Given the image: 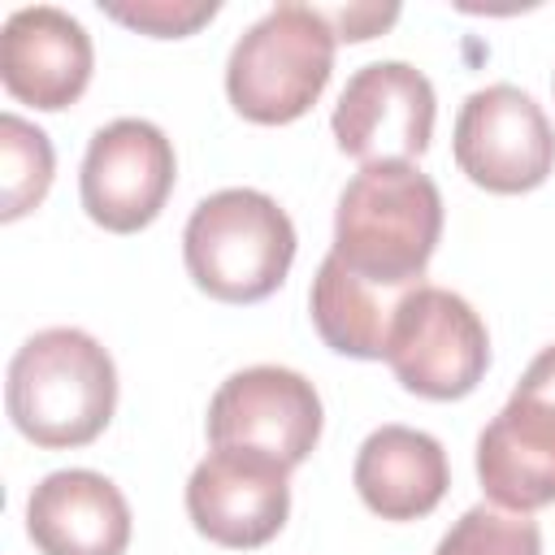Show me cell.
<instances>
[{
  "label": "cell",
  "mask_w": 555,
  "mask_h": 555,
  "mask_svg": "<svg viewBox=\"0 0 555 555\" xmlns=\"http://www.w3.org/2000/svg\"><path fill=\"white\" fill-rule=\"evenodd\" d=\"M442 238V191L412 160L360 165L338 191L334 247L338 269L382 299H408Z\"/></svg>",
  "instance_id": "1"
},
{
  "label": "cell",
  "mask_w": 555,
  "mask_h": 555,
  "mask_svg": "<svg viewBox=\"0 0 555 555\" xmlns=\"http://www.w3.org/2000/svg\"><path fill=\"white\" fill-rule=\"evenodd\" d=\"M4 403L13 429L26 442L43 451L87 447L108 429L117 412L113 356L87 330H39L9 360Z\"/></svg>",
  "instance_id": "2"
},
{
  "label": "cell",
  "mask_w": 555,
  "mask_h": 555,
  "mask_svg": "<svg viewBox=\"0 0 555 555\" xmlns=\"http://www.w3.org/2000/svg\"><path fill=\"white\" fill-rule=\"evenodd\" d=\"M295 225L286 208L251 186H225L195 204L182 230L191 282L217 304L269 299L295 264Z\"/></svg>",
  "instance_id": "3"
},
{
  "label": "cell",
  "mask_w": 555,
  "mask_h": 555,
  "mask_svg": "<svg viewBox=\"0 0 555 555\" xmlns=\"http://www.w3.org/2000/svg\"><path fill=\"white\" fill-rule=\"evenodd\" d=\"M338 35L317 4L282 0L256 17L230 48L225 95L256 126L299 121L334 74Z\"/></svg>",
  "instance_id": "4"
},
{
  "label": "cell",
  "mask_w": 555,
  "mask_h": 555,
  "mask_svg": "<svg viewBox=\"0 0 555 555\" xmlns=\"http://www.w3.org/2000/svg\"><path fill=\"white\" fill-rule=\"evenodd\" d=\"M386 364L408 395L451 403L481 386L490 369V334L473 304L447 286H416L390 325Z\"/></svg>",
  "instance_id": "5"
},
{
  "label": "cell",
  "mask_w": 555,
  "mask_h": 555,
  "mask_svg": "<svg viewBox=\"0 0 555 555\" xmlns=\"http://www.w3.org/2000/svg\"><path fill=\"white\" fill-rule=\"evenodd\" d=\"M477 481L503 512L555 503V343L520 373L512 399L477 438Z\"/></svg>",
  "instance_id": "6"
},
{
  "label": "cell",
  "mask_w": 555,
  "mask_h": 555,
  "mask_svg": "<svg viewBox=\"0 0 555 555\" xmlns=\"http://www.w3.org/2000/svg\"><path fill=\"white\" fill-rule=\"evenodd\" d=\"M451 152L473 186L490 195H525L555 169V130L529 91L490 82L460 104Z\"/></svg>",
  "instance_id": "7"
},
{
  "label": "cell",
  "mask_w": 555,
  "mask_h": 555,
  "mask_svg": "<svg viewBox=\"0 0 555 555\" xmlns=\"http://www.w3.org/2000/svg\"><path fill=\"white\" fill-rule=\"evenodd\" d=\"M321 395L317 386L282 364H251L230 373L208 399V442L260 451L286 468H299L321 442Z\"/></svg>",
  "instance_id": "8"
},
{
  "label": "cell",
  "mask_w": 555,
  "mask_h": 555,
  "mask_svg": "<svg viewBox=\"0 0 555 555\" xmlns=\"http://www.w3.org/2000/svg\"><path fill=\"white\" fill-rule=\"evenodd\" d=\"M178 182V156L169 134L143 117H117L87 143L78 195L82 212L108 234L147 230Z\"/></svg>",
  "instance_id": "9"
},
{
  "label": "cell",
  "mask_w": 555,
  "mask_h": 555,
  "mask_svg": "<svg viewBox=\"0 0 555 555\" xmlns=\"http://www.w3.org/2000/svg\"><path fill=\"white\" fill-rule=\"evenodd\" d=\"M434 82L408 61H373L360 65L330 117L334 143L343 156L360 165L382 160H416L434 139Z\"/></svg>",
  "instance_id": "10"
},
{
  "label": "cell",
  "mask_w": 555,
  "mask_h": 555,
  "mask_svg": "<svg viewBox=\"0 0 555 555\" xmlns=\"http://www.w3.org/2000/svg\"><path fill=\"white\" fill-rule=\"evenodd\" d=\"M186 516L225 551L273 542L291 516V468L243 447H212L186 481Z\"/></svg>",
  "instance_id": "11"
},
{
  "label": "cell",
  "mask_w": 555,
  "mask_h": 555,
  "mask_svg": "<svg viewBox=\"0 0 555 555\" xmlns=\"http://www.w3.org/2000/svg\"><path fill=\"white\" fill-rule=\"evenodd\" d=\"M95 69L91 35L56 4L13 9L0 26V82L17 104L39 113L69 108Z\"/></svg>",
  "instance_id": "12"
},
{
  "label": "cell",
  "mask_w": 555,
  "mask_h": 555,
  "mask_svg": "<svg viewBox=\"0 0 555 555\" xmlns=\"http://www.w3.org/2000/svg\"><path fill=\"white\" fill-rule=\"evenodd\" d=\"M26 533L39 555H126L130 503L104 473L61 468L30 490Z\"/></svg>",
  "instance_id": "13"
},
{
  "label": "cell",
  "mask_w": 555,
  "mask_h": 555,
  "mask_svg": "<svg viewBox=\"0 0 555 555\" xmlns=\"http://www.w3.org/2000/svg\"><path fill=\"white\" fill-rule=\"evenodd\" d=\"M351 481L373 516L403 525L429 516L442 503L451 486V464L434 434L412 425H382L360 442Z\"/></svg>",
  "instance_id": "14"
},
{
  "label": "cell",
  "mask_w": 555,
  "mask_h": 555,
  "mask_svg": "<svg viewBox=\"0 0 555 555\" xmlns=\"http://www.w3.org/2000/svg\"><path fill=\"white\" fill-rule=\"evenodd\" d=\"M56 173L52 143L17 113L0 117V221H17L43 204Z\"/></svg>",
  "instance_id": "15"
},
{
  "label": "cell",
  "mask_w": 555,
  "mask_h": 555,
  "mask_svg": "<svg viewBox=\"0 0 555 555\" xmlns=\"http://www.w3.org/2000/svg\"><path fill=\"white\" fill-rule=\"evenodd\" d=\"M434 555H542V529L525 512L477 503L442 533Z\"/></svg>",
  "instance_id": "16"
},
{
  "label": "cell",
  "mask_w": 555,
  "mask_h": 555,
  "mask_svg": "<svg viewBox=\"0 0 555 555\" xmlns=\"http://www.w3.org/2000/svg\"><path fill=\"white\" fill-rule=\"evenodd\" d=\"M113 22L139 30V35H152V39H186L195 35L204 22L217 17V0H134V4H121V0H104L100 4Z\"/></svg>",
  "instance_id": "17"
},
{
  "label": "cell",
  "mask_w": 555,
  "mask_h": 555,
  "mask_svg": "<svg viewBox=\"0 0 555 555\" xmlns=\"http://www.w3.org/2000/svg\"><path fill=\"white\" fill-rule=\"evenodd\" d=\"M325 13V22L334 26V35L338 39H347V43H360V39H373V35H382L395 17H399V9L395 4H347V9H321Z\"/></svg>",
  "instance_id": "18"
}]
</instances>
